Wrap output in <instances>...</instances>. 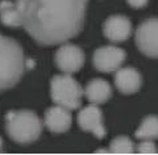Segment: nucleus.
<instances>
[{"instance_id": "obj_1", "label": "nucleus", "mask_w": 158, "mask_h": 155, "mask_svg": "<svg viewBox=\"0 0 158 155\" xmlns=\"http://www.w3.org/2000/svg\"><path fill=\"white\" fill-rule=\"evenodd\" d=\"M21 27L42 46L63 43L81 33L87 0H16Z\"/></svg>"}, {"instance_id": "obj_2", "label": "nucleus", "mask_w": 158, "mask_h": 155, "mask_svg": "<svg viewBox=\"0 0 158 155\" xmlns=\"http://www.w3.org/2000/svg\"><path fill=\"white\" fill-rule=\"evenodd\" d=\"M25 70L24 50L13 38L0 34V91L15 87Z\"/></svg>"}, {"instance_id": "obj_3", "label": "nucleus", "mask_w": 158, "mask_h": 155, "mask_svg": "<svg viewBox=\"0 0 158 155\" xmlns=\"http://www.w3.org/2000/svg\"><path fill=\"white\" fill-rule=\"evenodd\" d=\"M6 130L16 143L29 145L41 136L42 122L32 111H9L6 114Z\"/></svg>"}, {"instance_id": "obj_4", "label": "nucleus", "mask_w": 158, "mask_h": 155, "mask_svg": "<svg viewBox=\"0 0 158 155\" xmlns=\"http://www.w3.org/2000/svg\"><path fill=\"white\" fill-rule=\"evenodd\" d=\"M83 91L70 74L56 75L50 82V97L56 105L67 108L69 111L77 109L82 104Z\"/></svg>"}, {"instance_id": "obj_5", "label": "nucleus", "mask_w": 158, "mask_h": 155, "mask_svg": "<svg viewBox=\"0 0 158 155\" xmlns=\"http://www.w3.org/2000/svg\"><path fill=\"white\" fill-rule=\"evenodd\" d=\"M136 45L146 57L158 58V18H148L138 25Z\"/></svg>"}, {"instance_id": "obj_6", "label": "nucleus", "mask_w": 158, "mask_h": 155, "mask_svg": "<svg viewBox=\"0 0 158 155\" xmlns=\"http://www.w3.org/2000/svg\"><path fill=\"white\" fill-rule=\"evenodd\" d=\"M125 58L127 54L123 49L108 45L95 50L92 55V63L100 72H113L121 67Z\"/></svg>"}, {"instance_id": "obj_7", "label": "nucleus", "mask_w": 158, "mask_h": 155, "mask_svg": "<svg viewBox=\"0 0 158 155\" xmlns=\"http://www.w3.org/2000/svg\"><path fill=\"white\" fill-rule=\"evenodd\" d=\"M56 64L65 74L78 72L85 64V53L74 43H65L56 53Z\"/></svg>"}, {"instance_id": "obj_8", "label": "nucleus", "mask_w": 158, "mask_h": 155, "mask_svg": "<svg viewBox=\"0 0 158 155\" xmlns=\"http://www.w3.org/2000/svg\"><path fill=\"white\" fill-rule=\"evenodd\" d=\"M78 125L82 130L91 132L98 138L106 137V128L103 125V113L96 104L87 105L79 111Z\"/></svg>"}, {"instance_id": "obj_9", "label": "nucleus", "mask_w": 158, "mask_h": 155, "mask_svg": "<svg viewBox=\"0 0 158 155\" xmlns=\"http://www.w3.org/2000/svg\"><path fill=\"white\" fill-rule=\"evenodd\" d=\"M103 33H104L106 38H108L111 42L127 41L132 34L131 20L123 14L110 16L103 25Z\"/></svg>"}, {"instance_id": "obj_10", "label": "nucleus", "mask_w": 158, "mask_h": 155, "mask_svg": "<svg viewBox=\"0 0 158 155\" xmlns=\"http://www.w3.org/2000/svg\"><path fill=\"white\" fill-rule=\"evenodd\" d=\"M44 122L52 133H65L71 128V113L67 108L54 105L48 108Z\"/></svg>"}, {"instance_id": "obj_11", "label": "nucleus", "mask_w": 158, "mask_h": 155, "mask_svg": "<svg viewBox=\"0 0 158 155\" xmlns=\"http://www.w3.org/2000/svg\"><path fill=\"white\" fill-rule=\"evenodd\" d=\"M141 74L133 67H120L115 74V86L121 93L132 95L141 88Z\"/></svg>"}, {"instance_id": "obj_12", "label": "nucleus", "mask_w": 158, "mask_h": 155, "mask_svg": "<svg viewBox=\"0 0 158 155\" xmlns=\"http://www.w3.org/2000/svg\"><path fill=\"white\" fill-rule=\"evenodd\" d=\"M86 97L90 100L92 104H103L111 99L112 89L110 83L104 79H94L86 86L85 89Z\"/></svg>"}, {"instance_id": "obj_13", "label": "nucleus", "mask_w": 158, "mask_h": 155, "mask_svg": "<svg viewBox=\"0 0 158 155\" xmlns=\"http://www.w3.org/2000/svg\"><path fill=\"white\" fill-rule=\"evenodd\" d=\"M0 21L9 28L21 27V16L19 13L16 3H12L9 0L0 2Z\"/></svg>"}, {"instance_id": "obj_14", "label": "nucleus", "mask_w": 158, "mask_h": 155, "mask_svg": "<svg viewBox=\"0 0 158 155\" xmlns=\"http://www.w3.org/2000/svg\"><path fill=\"white\" fill-rule=\"evenodd\" d=\"M135 137L137 139H157L158 138V116L150 114L142 120L141 125L136 130Z\"/></svg>"}, {"instance_id": "obj_15", "label": "nucleus", "mask_w": 158, "mask_h": 155, "mask_svg": "<svg viewBox=\"0 0 158 155\" xmlns=\"http://www.w3.org/2000/svg\"><path fill=\"white\" fill-rule=\"evenodd\" d=\"M135 151L136 150L132 139L125 136L113 138L110 145V154H133Z\"/></svg>"}, {"instance_id": "obj_16", "label": "nucleus", "mask_w": 158, "mask_h": 155, "mask_svg": "<svg viewBox=\"0 0 158 155\" xmlns=\"http://www.w3.org/2000/svg\"><path fill=\"white\" fill-rule=\"evenodd\" d=\"M136 151L138 154H157V146L152 139H142V142L137 146Z\"/></svg>"}, {"instance_id": "obj_17", "label": "nucleus", "mask_w": 158, "mask_h": 155, "mask_svg": "<svg viewBox=\"0 0 158 155\" xmlns=\"http://www.w3.org/2000/svg\"><path fill=\"white\" fill-rule=\"evenodd\" d=\"M127 3L129 4V6L132 8H142V7H145L146 4H148V0H127Z\"/></svg>"}, {"instance_id": "obj_18", "label": "nucleus", "mask_w": 158, "mask_h": 155, "mask_svg": "<svg viewBox=\"0 0 158 155\" xmlns=\"http://www.w3.org/2000/svg\"><path fill=\"white\" fill-rule=\"evenodd\" d=\"M96 153H106V154H110V150H104V149H98Z\"/></svg>"}, {"instance_id": "obj_19", "label": "nucleus", "mask_w": 158, "mask_h": 155, "mask_svg": "<svg viewBox=\"0 0 158 155\" xmlns=\"http://www.w3.org/2000/svg\"><path fill=\"white\" fill-rule=\"evenodd\" d=\"M2 149H3V139L0 138V153H2Z\"/></svg>"}]
</instances>
